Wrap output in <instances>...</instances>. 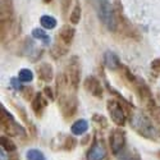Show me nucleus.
Here are the masks:
<instances>
[{"instance_id":"obj_1","label":"nucleus","mask_w":160,"mask_h":160,"mask_svg":"<svg viewBox=\"0 0 160 160\" xmlns=\"http://www.w3.org/2000/svg\"><path fill=\"white\" fill-rule=\"evenodd\" d=\"M71 88L67 82V78L64 73H59L57 76V96H58V104L59 109L65 119H69L74 117L78 109V99L74 92L67 91Z\"/></svg>"},{"instance_id":"obj_2","label":"nucleus","mask_w":160,"mask_h":160,"mask_svg":"<svg viewBox=\"0 0 160 160\" xmlns=\"http://www.w3.org/2000/svg\"><path fill=\"white\" fill-rule=\"evenodd\" d=\"M128 119L133 131L137 132L140 136L150 141H160V131L154 126L150 117L132 109L128 114Z\"/></svg>"},{"instance_id":"obj_3","label":"nucleus","mask_w":160,"mask_h":160,"mask_svg":"<svg viewBox=\"0 0 160 160\" xmlns=\"http://www.w3.org/2000/svg\"><path fill=\"white\" fill-rule=\"evenodd\" d=\"M92 3H94L96 16L100 19V22L110 32H117L119 28L117 12L109 0H92Z\"/></svg>"},{"instance_id":"obj_4","label":"nucleus","mask_w":160,"mask_h":160,"mask_svg":"<svg viewBox=\"0 0 160 160\" xmlns=\"http://www.w3.org/2000/svg\"><path fill=\"white\" fill-rule=\"evenodd\" d=\"M0 126H2V131L5 133L8 137H22V138H26V136H27L24 128L18 122H16V119L13 118V115L5 109V106H2Z\"/></svg>"},{"instance_id":"obj_5","label":"nucleus","mask_w":160,"mask_h":160,"mask_svg":"<svg viewBox=\"0 0 160 160\" xmlns=\"http://www.w3.org/2000/svg\"><path fill=\"white\" fill-rule=\"evenodd\" d=\"M124 105H129L128 102ZM124 105L115 99H109L108 102H106V109L109 112V115L112 118V121L115 126H118L119 128H122L126 126L127 118H128V113L124 109Z\"/></svg>"},{"instance_id":"obj_6","label":"nucleus","mask_w":160,"mask_h":160,"mask_svg":"<svg viewBox=\"0 0 160 160\" xmlns=\"http://www.w3.org/2000/svg\"><path fill=\"white\" fill-rule=\"evenodd\" d=\"M64 74L67 78V82H68V86L73 91H77L79 87V83H81V63H79L78 57L73 55L69 59Z\"/></svg>"},{"instance_id":"obj_7","label":"nucleus","mask_w":160,"mask_h":160,"mask_svg":"<svg viewBox=\"0 0 160 160\" xmlns=\"http://www.w3.org/2000/svg\"><path fill=\"white\" fill-rule=\"evenodd\" d=\"M109 145H110L112 154L118 156L123 150H126V145H127L126 132L122 128L113 129L109 136Z\"/></svg>"},{"instance_id":"obj_8","label":"nucleus","mask_w":160,"mask_h":160,"mask_svg":"<svg viewBox=\"0 0 160 160\" xmlns=\"http://www.w3.org/2000/svg\"><path fill=\"white\" fill-rule=\"evenodd\" d=\"M86 160H109L105 143L100 140H94L91 148L86 152Z\"/></svg>"},{"instance_id":"obj_9","label":"nucleus","mask_w":160,"mask_h":160,"mask_svg":"<svg viewBox=\"0 0 160 160\" xmlns=\"http://www.w3.org/2000/svg\"><path fill=\"white\" fill-rule=\"evenodd\" d=\"M83 87L85 90L88 92V94H91L92 96H95L98 99H101L102 98V85L101 82L99 81V79L95 77V76H88L85 82H83Z\"/></svg>"},{"instance_id":"obj_10","label":"nucleus","mask_w":160,"mask_h":160,"mask_svg":"<svg viewBox=\"0 0 160 160\" xmlns=\"http://www.w3.org/2000/svg\"><path fill=\"white\" fill-rule=\"evenodd\" d=\"M132 85L135 86L137 95L140 96V99H141L142 101L146 102V105H149L150 102L154 101V99H152V92H151L150 87L148 86V83H146L143 79H141V78H136V81L133 82Z\"/></svg>"},{"instance_id":"obj_11","label":"nucleus","mask_w":160,"mask_h":160,"mask_svg":"<svg viewBox=\"0 0 160 160\" xmlns=\"http://www.w3.org/2000/svg\"><path fill=\"white\" fill-rule=\"evenodd\" d=\"M46 106H48V99L45 98V95L42 94V92H37V94L35 95V98L32 99V101H31L32 112L35 113L36 117L40 118V117H42Z\"/></svg>"},{"instance_id":"obj_12","label":"nucleus","mask_w":160,"mask_h":160,"mask_svg":"<svg viewBox=\"0 0 160 160\" xmlns=\"http://www.w3.org/2000/svg\"><path fill=\"white\" fill-rule=\"evenodd\" d=\"M36 72H37L38 79L42 82H50L54 78V69H52V65L49 63L38 64L36 67Z\"/></svg>"},{"instance_id":"obj_13","label":"nucleus","mask_w":160,"mask_h":160,"mask_svg":"<svg viewBox=\"0 0 160 160\" xmlns=\"http://www.w3.org/2000/svg\"><path fill=\"white\" fill-rule=\"evenodd\" d=\"M74 35H76V30H74L73 26H71V24H64L63 27L60 28L58 36H59V40H60L62 44H64L65 46H69V45L73 42Z\"/></svg>"},{"instance_id":"obj_14","label":"nucleus","mask_w":160,"mask_h":160,"mask_svg":"<svg viewBox=\"0 0 160 160\" xmlns=\"http://www.w3.org/2000/svg\"><path fill=\"white\" fill-rule=\"evenodd\" d=\"M104 65L110 71H118L122 68V63L119 60L118 55L113 51H105L104 54Z\"/></svg>"},{"instance_id":"obj_15","label":"nucleus","mask_w":160,"mask_h":160,"mask_svg":"<svg viewBox=\"0 0 160 160\" xmlns=\"http://www.w3.org/2000/svg\"><path fill=\"white\" fill-rule=\"evenodd\" d=\"M87 129H88V122L86 119H78V121H76L71 127V131L74 136L83 135V133L87 132Z\"/></svg>"},{"instance_id":"obj_16","label":"nucleus","mask_w":160,"mask_h":160,"mask_svg":"<svg viewBox=\"0 0 160 160\" xmlns=\"http://www.w3.org/2000/svg\"><path fill=\"white\" fill-rule=\"evenodd\" d=\"M68 52V46H65L64 44H54L52 48L50 49V55L54 58V59H58L60 57H63L64 54Z\"/></svg>"},{"instance_id":"obj_17","label":"nucleus","mask_w":160,"mask_h":160,"mask_svg":"<svg viewBox=\"0 0 160 160\" xmlns=\"http://www.w3.org/2000/svg\"><path fill=\"white\" fill-rule=\"evenodd\" d=\"M81 16H82V8H81V4L78 2H76L73 9L71 10L69 13V22L72 24H78V22L81 21Z\"/></svg>"},{"instance_id":"obj_18","label":"nucleus","mask_w":160,"mask_h":160,"mask_svg":"<svg viewBox=\"0 0 160 160\" xmlns=\"http://www.w3.org/2000/svg\"><path fill=\"white\" fill-rule=\"evenodd\" d=\"M0 146L8 152H17V145L13 142L8 136H2L0 137Z\"/></svg>"},{"instance_id":"obj_19","label":"nucleus","mask_w":160,"mask_h":160,"mask_svg":"<svg viewBox=\"0 0 160 160\" xmlns=\"http://www.w3.org/2000/svg\"><path fill=\"white\" fill-rule=\"evenodd\" d=\"M57 19L54 17H51V16H42L41 18H40V24L46 30H52V28H55L57 27Z\"/></svg>"},{"instance_id":"obj_20","label":"nucleus","mask_w":160,"mask_h":160,"mask_svg":"<svg viewBox=\"0 0 160 160\" xmlns=\"http://www.w3.org/2000/svg\"><path fill=\"white\" fill-rule=\"evenodd\" d=\"M148 109H149V113H150L151 118L160 126V106L156 105L155 101H152L148 105Z\"/></svg>"},{"instance_id":"obj_21","label":"nucleus","mask_w":160,"mask_h":160,"mask_svg":"<svg viewBox=\"0 0 160 160\" xmlns=\"http://www.w3.org/2000/svg\"><path fill=\"white\" fill-rule=\"evenodd\" d=\"M118 160H141V159L137 152H135L133 150L131 151V150L126 149L118 155Z\"/></svg>"},{"instance_id":"obj_22","label":"nucleus","mask_w":160,"mask_h":160,"mask_svg":"<svg viewBox=\"0 0 160 160\" xmlns=\"http://www.w3.org/2000/svg\"><path fill=\"white\" fill-rule=\"evenodd\" d=\"M18 79H19L21 82H23V83L31 82L32 79H33V73H32V71H30V69H27V68L21 69L19 73H18Z\"/></svg>"},{"instance_id":"obj_23","label":"nucleus","mask_w":160,"mask_h":160,"mask_svg":"<svg viewBox=\"0 0 160 160\" xmlns=\"http://www.w3.org/2000/svg\"><path fill=\"white\" fill-rule=\"evenodd\" d=\"M32 36L35 38H37V40H41V41L45 42V44L50 42V36L44 30H41V28H33L32 30Z\"/></svg>"},{"instance_id":"obj_24","label":"nucleus","mask_w":160,"mask_h":160,"mask_svg":"<svg viewBox=\"0 0 160 160\" xmlns=\"http://www.w3.org/2000/svg\"><path fill=\"white\" fill-rule=\"evenodd\" d=\"M26 158L27 160H46L45 155L37 149H30L26 152Z\"/></svg>"},{"instance_id":"obj_25","label":"nucleus","mask_w":160,"mask_h":160,"mask_svg":"<svg viewBox=\"0 0 160 160\" xmlns=\"http://www.w3.org/2000/svg\"><path fill=\"white\" fill-rule=\"evenodd\" d=\"M76 146H77V140H76V137H73V136H67L62 148H63V150L72 151V150L76 149Z\"/></svg>"},{"instance_id":"obj_26","label":"nucleus","mask_w":160,"mask_h":160,"mask_svg":"<svg viewBox=\"0 0 160 160\" xmlns=\"http://www.w3.org/2000/svg\"><path fill=\"white\" fill-rule=\"evenodd\" d=\"M0 160H19L17 152H8L4 149H0Z\"/></svg>"},{"instance_id":"obj_27","label":"nucleus","mask_w":160,"mask_h":160,"mask_svg":"<svg viewBox=\"0 0 160 160\" xmlns=\"http://www.w3.org/2000/svg\"><path fill=\"white\" fill-rule=\"evenodd\" d=\"M92 121H94L95 123H98L101 128H106V127H108V121H106V118L104 115L94 114V117H92Z\"/></svg>"},{"instance_id":"obj_28","label":"nucleus","mask_w":160,"mask_h":160,"mask_svg":"<svg viewBox=\"0 0 160 160\" xmlns=\"http://www.w3.org/2000/svg\"><path fill=\"white\" fill-rule=\"evenodd\" d=\"M22 95H23V98L26 99V100H31L32 101V99L35 98V95L36 94H33V88L32 87H28V86H26V87H23V90H22Z\"/></svg>"},{"instance_id":"obj_29","label":"nucleus","mask_w":160,"mask_h":160,"mask_svg":"<svg viewBox=\"0 0 160 160\" xmlns=\"http://www.w3.org/2000/svg\"><path fill=\"white\" fill-rule=\"evenodd\" d=\"M42 94H44V95H45V98H46L48 100H50V101H54V100H55V94L52 92V90H51L49 86H46V87L44 88Z\"/></svg>"},{"instance_id":"obj_30","label":"nucleus","mask_w":160,"mask_h":160,"mask_svg":"<svg viewBox=\"0 0 160 160\" xmlns=\"http://www.w3.org/2000/svg\"><path fill=\"white\" fill-rule=\"evenodd\" d=\"M10 85H12L13 88L17 90V91H22V90H23V87H22V85H21V81H19L18 78H12V79H10Z\"/></svg>"},{"instance_id":"obj_31","label":"nucleus","mask_w":160,"mask_h":160,"mask_svg":"<svg viewBox=\"0 0 160 160\" xmlns=\"http://www.w3.org/2000/svg\"><path fill=\"white\" fill-rule=\"evenodd\" d=\"M151 69L156 73H160V58H156L151 62Z\"/></svg>"},{"instance_id":"obj_32","label":"nucleus","mask_w":160,"mask_h":160,"mask_svg":"<svg viewBox=\"0 0 160 160\" xmlns=\"http://www.w3.org/2000/svg\"><path fill=\"white\" fill-rule=\"evenodd\" d=\"M62 9H63V12L64 13H67V10H68V7H69V4H71V0H62Z\"/></svg>"},{"instance_id":"obj_33","label":"nucleus","mask_w":160,"mask_h":160,"mask_svg":"<svg viewBox=\"0 0 160 160\" xmlns=\"http://www.w3.org/2000/svg\"><path fill=\"white\" fill-rule=\"evenodd\" d=\"M90 138H91V137H90V136H86V137H85V138H83V141H82V142H81V145H86V143H87V142H88V141H90Z\"/></svg>"},{"instance_id":"obj_34","label":"nucleus","mask_w":160,"mask_h":160,"mask_svg":"<svg viewBox=\"0 0 160 160\" xmlns=\"http://www.w3.org/2000/svg\"><path fill=\"white\" fill-rule=\"evenodd\" d=\"M51 2H52V0H42V3H44V4H50Z\"/></svg>"}]
</instances>
